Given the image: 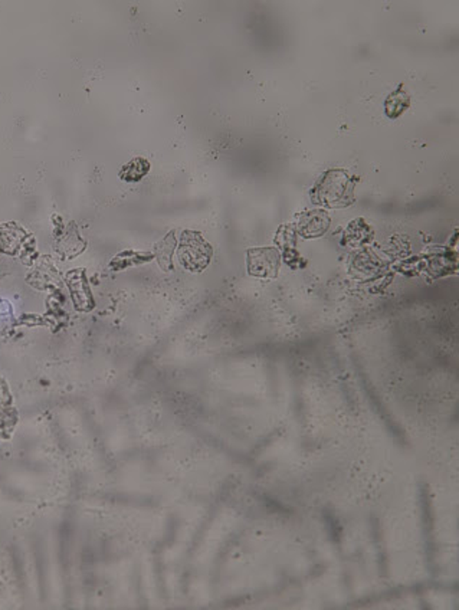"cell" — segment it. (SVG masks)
Returning a JSON list of instances; mask_svg holds the SVG:
<instances>
[{"mask_svg":"<svg viewBox=\"0 0 459 610\" xmlns=\"http://www.w3.org/2000/svg\"><path fill=\"white\" fill-rule=\"evenodd\" d=\"M334 184L333 186L332 183V177L327 173L324 177H321V180L317 183V186L314 188L313 192V197L316 200V203H324L327 206L332 208H340V206H345L347 200H350V203L353 201V193L350 192H341L337 189H344V188H353L354 181L348 183L347 180V174L341 170H334Z\"/></svg>","mask_w":459,"mask_h":610,"instance_id":"obj_1","label":"cell"},{"mask_svg":"<svg viewBox=\"0 0 459 610\" xmlns=\"http://www.w3.org/2000/svg\"><path fill=\"white\" fill-rule=\"evenodd\" d=\"M212 258V248L206 244L200 233L183 232L179 248V260L192 271L204 269Z\"/></svg>","mask_w":459,"mask_h":610,"instance_id":"obj_2","label":"cell"},{"mask_svg":"<svg viewBox=\"0 0 459 610\" xmlns=\"http://www.w3.org/2000/svg\"><path fill=\"white\" fill-rule=\"evenodd\" d=\"M403 87L405 85L400 84L397 89L389 94L386 101H384V113L392 120L399 118L411 105V98Z\"/></svg>","mask_w":459,"mask_h":610,"instance_id":"obj_3","label":"cell"},{"mask_svg":"<svg viewBox=\"0 0 459 610\" xmlns=\"http://www.w3.org/2000/svg\"><path fill=\"white\" fill-rule=\"evenodd\" d=\"M149 170H150V163L145 159L138 157L124 165L123 170L120 172V177L125 181H138Z\"/></svg>","mask_w":459,"mask_h":610,"instance_id":"obj_4","label":"cell"},{"mask_svg":"<svg viewBox=\"0 0 459 610\" xmlns=\"http://www.w3.org/2000/svg\"><path fill=\"white\" fill-rule=\"evenodd\" d=\"M173 235L174 233H170V235H168V237L163 239L161 245L164 248H161L160 245L157 246V258H159L160 265L163 268H164V262H169V265L172 267L170 260H172V255H173V251H174V236Z\"/></svg>","mask_w":459,"mask_h":610,"instance_id":"obj_5","label":"cell"}]
</instances>
